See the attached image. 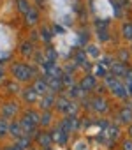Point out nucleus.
I'll use <instances>...</instances> for the list:
<instances>
[{
  "label": "nucleus",
  "instance_id": "1",
  "mask_svg": "<svg viewBox=\"0 0 132 150\" xmlns=\"http://www.w3.org/2000/svg\"><path fill=\"white\" fill-rule=\"evenodd\" d=\"M11 72H13V76L16 78V81L25 83V81H30V80L35 78V72H37V71H35L34 65H28V64L18 62V64H13Z\"/></svg>",
  "mask_w": 132,
  "mask_h": 150
},
{
  "label": "nucleus",
  "instance_id": "2",
  "mask_svg": "<svg viewBox=\"0 0 132 150\" xmlns=\"http://www.w3.org/2000/svg\"><path fill=\"white\" fill-rule=\"evenodd\" d=\"M39 124H41V115H39L37 111H34V110L25 111L23 117H21V120H20V125H21L23 132L28 134V136L37 131V125H39Z\"/></svg>",
  "mask_w": 132,
  "mask_h": 150
},
{
  "label": "nucleus",
  "instance_id": "3",
  "mask_svg": "<svg viewBox=\"0 0 132 150\" xmlns=\"http://www.w3.org/2000/svg\"><path fill=\"white\" fill-rule=\"evenodd\" d=\"M104 81H106L107 88H109L116 97H120V99H128V97H130V96H128V90H127V87H125V83H121L116 76H113V74H106Z\"/></svg>",
  "mask_w": 132,
  "mask_h": 150
},
{
  "label": "nucleus",
  "instance_id": "4",
  "mask_svg": "<svg viewBox=\"0 0 132 150\" xmlns=\"http://www.w3.org/2000/svg\"><path fill=\"white\" fill-rule=\"evenodd\" d=\"M55 106L65 117H67V115H76V111H78V104L72 99H69V97H58L55 101Z\"/></svg>",
  "mask_w": 132,
  "mask_h": 150
},
{
  "label": "nucleus",
  "instance_id": "5",
  "mask_svg": "<svg viewBox=\"0 0 132 150\" xmlns=\"http://www.w3.org/2000/svg\"><path fill=\"white\" fill-rule=\"evenodd\" d=\"M102 139L104 141H107V143H111V141H114L118 136H120V127L116 125V124H106L104 127H102Z\"/></svg>",
  "mask_w": 132,
  "mask_h": 150
},
{
  "label": "nucleus",
  "instance_id": "6",
  "mask_svg": "<svg viewBox=\"0 0 132 150\" xmlns=\"http://www.w3.org/2000/svg\"><path fill=\"white\" fill-rule=\"evenodd\" d=\"M60 127L67 132V134H71L72 131H76V129L79 127V120L76 118V115H67V117L60 122Z\"/></svg>",
  "mask_w": 132,
  "mask_h": 150
},
{
  "label": "nucleus",
  "instance_id": "7",
  "mask_svg": "<svg viewBox=\"0 0 132 150\" xmlns=\"http://www.w3.org/2000/svg\"><path fill=\"white\" fill-rule=\"evenodd\" d=\"M88 106H90L95 113H106V111L109 110L107 101H106L104 97H100V96H97V97H93L92 101H88Z\"/></svg>",
  "mask_w": 132,
  "mask_h": 150
},
{
  "label": "nucleus",
  "instance_id": "8",
  "mask_svg": "<svg viewBox=\"0 0 132 150\" xmlns=\"http://www.w3.org/2000/svg\"><path fill=\"white\" fill-rule=\"evenodd\" d=\"M42 71H44V76L46 78H62V72H63L56 64H51V62L44 64L42 65Z\"/></svg>",
  "mask_w": 132,
  "mask_h": 150
},
{
  "label": "nucleus",
  "instance_id": "9",
  "mask_svg": "<svg viewBox=\"0 0 132 150\" xmlns=\"http://www.w3.org/2000/svg\"><path fill=\"white\" fill-rule=\"evenodd\" d=\"M51 139L55 141V143H58V145H65V143H67V139H69V134L67 132H65L60 125L58 127H55L53 131H51Z\"/></svg>",
  "mask_w": 132,
  "mask_h": 150
},
{
  "label": "nucleus",
  "instance_id": "10",
  "mask_svg": "<svg viewBox=\"0 0 132 150\" xmlns=\"http://www.w3.org/2000/svg\"><path fill=\"white\" fill-rule=\"evenodd\" d=\"M125 72H127V65L123 62H114L113 60V64L109 65V74H113L116 78H123Z\"/></svg>",
  "mask_w": 132,
  "mask_h": 150
},
{
  "label": "nucleus",
  "instance_id": "11",
  "mask_svg": "<svg viewBox=\"0 0 132 150\" xmlns=\"http://www.w3.org/2000/svg\"><path fill=\"white\" fill-rule=\"evenodd\" d=\"M32 88L37 92V96H39V97H42L44 94H48V92H49L46 78H37V80H34V85H32Z\"/></svg>",
  "mask_w": 132,
  "mask_h": 150
},
{
  "label": "nucleus",
  "instance_id": "12",
  "mask_svg": "<svg viewBox=\"0 0 132 150\" xmlns=\"http://www.w3.org/2000/svg\"><path fill=\"white\" fill-rule=\"evenodd\" d=\"M55 101H56V97L53 96V92L44 94V96L41 97V108H42V111H49V110L55 106Z\"/></svg>",
  "mask_w": 132,
  "mask_h": 150
},
{
  "label": "nucleus",
  "instance_id": "13",
  "mask_svg": "<svg viewBox=\"0 0 132 150\" xmlns=\"http://www.w3.org/2000/svg\"><path fill=\"white\" fill-rule=\"evenodd\" d=\"M18 110H20L18 103H7V104L2 106V117L4 118H13L18 113Z\"/></svg>",
  "mask_w": 132,
  "mask_h": 150
},
{
  "label": "nucleus",
  "instance_id": "14",
  "mask_svg": "<svg viewBox=\"0 0 132 150\" xmlns=\"http://www.w3.org/2000/svg\"><path fill=\"white\" fill-rule=\"evenodd\" d=\"M118 122L120 124H132V108L130 106H125V108H121L120 110V113H118Z\"/></svg>",
  "mask_w": 132,
  "mask_h": 150
},
{
  "label": "nucleus",
  "instance_id": "15",
  "mask_svg": "<svg viewBox=\"0 0 132 150\" xmlns=\"http://www.w3.org/2000/svg\"><path fill=\"white\" fill-rule=\"evenodd\" d=\"M25 23H27L28 27L37 25V23H39V11H37V9H34V7H30V11L25 14Z\"/></svg>",
  "mask_w": 132,
  "mask_h": 150
},
{
  "label": "nucleus",
  "instance_id": "16",
  "mask_svg": "<svg viewBox=\"0 0 132 150\" xmlns=\"http://www.w3.org/2000/svg\"><path fill=\"white\" fill-rule=\"evenodd\" d=\"M97 37H99L102 42L109 41V32H107V25H106V21H97Z\"/></svg>",
  "mask_w": 132,
  "mask_h": 150
},
{
  "label": "nucleus",
  "instance_id": "17",
  "mask_svg": "<svg viewBox=\"0 0 132 150\" xmlns=\"http://www.w3.org/2000/svg\"><path fill=\"white\" fill-rule=\"evenodd\" d=\"M23 134H25V132H23L20 122H9V136L14 138V141H16L18 138H21Z\"/></svg>",
  "mask_w": 132,
  "mask_h": 150
},
{
  "label": "nucleus",
  "instance_id": "18",
  "mask_svg": "<svg viewBox=\"0 0 132 150\" xmlns=\"http://www.w3.org/2000/svg\"><path fill=\"white\" fill-rule=\"evenodd\" d=\"M95 85H97V80H95V76H85V78L79 81V87H81L85 92H88V90L95 88Z\"/></svg>",
  "mask_w": 132,
  "mask_h": 150
},
{
  "label": "nucleus",
  "instance_id": "19",
  "mask_svg": "<svg viewBox=\"0 0 132 150\" xmlns=\"http://www.w3.org/2000/svg\"><path fill=\"white\" fill-rule=\"evenodd\" d=\"M85 94H86V92H85V90H83L79 85H76V83H74L72 87H69V94H67V97L74 101V99H81Z\"/></svg>",
  "mask_w": 132,
  "mask_h": 150
},
{
  "label": "nucleus",
  "instance_id": "20",
  "mask_svg": "<svg viewBox=\"0 0 132 150\" xmlns=\"http://www.w3.org/2000/svg\"><path fill=\"white\" fill-rule=\"evenodd\" d=\"M21 97L27 101V103H35V101H39V96H37V92L32 88V87H28V88H25V90H21Z\"/></svg>",
  "mask_w": 132,
  "mask_h": 150
},
{
  "label": "nucleus",
  "instance_id": "21",
  "mask_svg": "<svg viewBox=\"0 0 132 150\" xmlns=\"http://www.w3.org/2000/svg\"><path fill=\"white\" fill-rule=\"evenodd\" d=\"M20 53L23 57H32L34 55V42L32 41H23L20 46Z\"/></svg>",
  "mask_w": 132,
  "mask_h": 150
},
{
  "label": "nucleus",
  "instance_id": "22",
  "mask_svg": "<svg viewBox=\"0 0 132 150\" xmlns=\"http://www.w3.org/2000/svg\"><path fill=\"white\" fill-rule=\"evenodd\" d=\"M35 139H37V143H39V145H42L44 148H49V146H51V143H53V139H51V136H49L48 132H39Z\"/></svg>",
  "mask_w": 132,
  "mask_h": 150
},
{
  "label": "nucleus",
  "instance_id": "23",
  "mask_svg": "<svg viewBox=\"0 0 132 150\" xmlns=\"http://www.w3.org/2000/svg\"><path fill=\"white\" fill-rule=\"evenodd\" d=\"M30 141H32V139H30V136H28V134H23L21 138H18V139L14 141V145H16L20 150H28V146H30Z\"/></svg>",
  "mask_w": 132,
  "mask_h": 150
},
{
  "label": "nucleus",
  "instance_id": "24",
  "mask_svg": "<svg viewBox=\"0 0 132 150\" xmlns=\"http://www.w3.org/2000/svg\"><path fill=\"white\" fill-rule=\"evenodd\" d=\"M74 64H76V65H79V67H88L86 53H85V51H78V53H76V58H74Z\"/></svg>",
  "mask_w": 132,
  "mask_h": 150
},
{
  "label": "nucleus",
  "instance_id": "25",
  "mask_svg": "<svg viewBox=\"0 0 132 150\" xmlns=\"http://www.w3.org/2000/svg\"><path fill=\"white\" fill-rule=\"evenodd\" d=\"M16 6H18V11H20L23 16L30 11V4H28V0H16Z\"/></svg>",
  "mask_w": 132,
  "mask_h": 150
},
{
  "label": "nucleus",
  "instance_id": "26",
  "mask_svg": "<svg viewBox=\"0 0 132 150\" xmlns=\"http://www.w3.org/2000/svg\"><path fill=\"white\" fill-rule=\"evenodd\" d=\"M41 39H42L44 42H48V44H49V42H51V39H53V32H51L48 27H42V28H41Z\"/></svg>",
  "mask_w": 132,
  "mask_h": 150
},
{
  "label": "nucleus",
  "instance_id": "27",
  "mask_svg": "<svg viewBox=\"0 0 132 150\" xmlns=\"http://www.w3.org/2000/svg\"><path fill=\"white\" fill-rule=\"evenodd\" d=\"M44 53V57H46V60L48 62H53V64H56V58H58V53L53 50V48H48L46 51H42Z\"/></svg>",
  "mask_w": 132,
  "mask_h": 150
},
{
  "label": "nucleus",
  "instance_id": "28",
  "mask_svg": "<svg viewBox=\"0 0 132 150\" xmlns=\"http://www.w3.org/2000/svg\"><path fill=\"white\" fill-rule=\"evenodd\" d=\"M9 134V122L2 117L0 118V138H6Z\"/></svg>",
  "mask_w": 132,
  "mask_h": 150
},
{
  "label": "nucleus",
  "instance_id": "29",
  "mask_svg": "<svg viewBox=\"0 0 132 150\" xmlns=\"http://www.w3.org/2000/svg\"><path fill=\"white\" fill-rule=\"evenodd\" d=\"M121 35L128 41H132V23H123L121 27Z\"/></svg>",
  "mask_w": 132,
  "mask_h": 150
},
{
  "label": "nucleus",
  "instance_id": "30",
  "mask_svg": "<svg viewBox=\"0 0 132 150\" xmlns=\"http://www.w3.org/2000/svg\"><path fill=\"white\" fill-rule=\"evenodd\" d=\"M93 72H95V76H99V78H106L107 69H106L102 64H97V65H95V69H93Z\"/></svg>",
  "mask_w": 132,
  "mask_h": 150
},
{
  "label": "nucleus",
  "instance_id": "31",
  "mask_svg": "<svg viewBox=\"0 0 132 150\" xmlns=\"http://www.w3.org/2000/svg\"><path fill=\"white\" fill-rule=\"evenodd\" d=\"M85 53H86L88 57H92V58H97V57H99V48H97L95 44H88Z\"/></svg>",
  "mask_w": 132,
  "mask_h": 150
},
{
  "label": "nucleus",
  "instance_id": "32",
  "mask_svg": "<svg viewBox=\"0 0 132 150\" xmlns=\"http://www.w3.org/2000/svg\"><path fill=\"white\" fill-rule=\"evenodd\" d=\"M51 118H53L51 111H42L41 113V125H49L51 124Z\"/></svg>",
  "mask_w": 132,
  "mask_h": 150
},
{
  "label": "nucleus",
  "instance_id": "33",
  "mask_svg": "<svg viewBox=\"0 0 132 150\" xmlns=\"http://www.w3.org/2000/svg\"><path fill=\"white\" fill-rule=\"evenodd\" d=\"M121 148L123 150H132V139H125L123 145H121Z\"/></svg>",
  "mask_w": 132,
  "mask_h": 150
},
{
  "label": "nucleus",
  "instance_id": "34",
  "mask_svg": "<svg viewBox=\"0 0 132 150\" xmlns=\"http://www.w3.org/2000/svg\"><path fill=\"white\" fill-rule=\"evenodd\" d=\"M46 2H48V0H35V4H37L39 7H42V6H44Z\"/></svg>",
  "mask_w": 132,
  "mask_h": 150
},
{
  "label": "nucleus",
  "instance_id": "35",
  "mask_svg": "<svg viewBox=\"0 0 132 150\" xmlns=\"http://www.w3.org/2000/svg\"><path fill=\"white\" fill-rule=\"evenodd\" d=\"M9 88H11V90H14V92H18V90H20V88H18V85H13V83H9Z\"/></svg>",
  "mask_w": 132,
  "mask_h": 150
},
{
  "label": "nucleus",
  "instance_id": "36",
  "mask_svg": "<svg viewBox=\"0 0 132 150\" xmlns=\"http://www.w3.org/2000/svg\"><path fill=\"white\" fill-rule=\"evenodd\" d=\"M4 150H20V148H18V146H16V145H11V146H6V148H4Z\"/></svg>",
  "mask_w": 132,
  "mask_h": 150
},
{
  "label": "nucleus",
  "instance_id": "37",
  "mask_svg": "<svg viewBox=\"0 0 132 150\" xmlns=\"http://www.w3.org/2000/svg\"><path fill=\"white\" fill-rule=\"evenodd\" d=\"M2 81H4V69L0 67V83H2Z\"/></svg>",
  "mask_w": 132,
  "mask_h": 150
},
{
  "label": "nucleus",
  "instance_id": "38",
  "mask_svg": "<svg viewBox=\"0 0 132 150\" xmlns=\"http://www.w3.org/2000/svg\"><path fill=\"white\" fill-rule=\"evenodd\" d=\"M128 134H130V136H132V124H130V125H128Z\"/></svg>",
  "mask_w": 132,
  "mask_h": 150
},
{
  "label": "nucleus",
  "instance_id": "39",
  "mask_svg": "<svg viewBox=\"0 0 132 150\" xmlns=\"http://www.w3.org/2000/svg\"><path fill=\"white\" fill-rule=\"evenodd\" d=\"M128 106H130V108H132V103H130V104H128Z\"/></svg>",
  "mask_w": 132,
  "mask_h": 150
},
{
  "label": "nucleus",
  "instance_id": "40",
  "mask_svg": "<svg viewBox=\"0 0 132 150\" xmlns=\"http://www.w3.org/2000/svg\"><path fill=\"white\" fill-rule=\"evenodd\" d=\"M85 150H86V148H85Z\"/></svg>",
  "mask_w": 132,
  "mask_h": 150
}]
</instances>
